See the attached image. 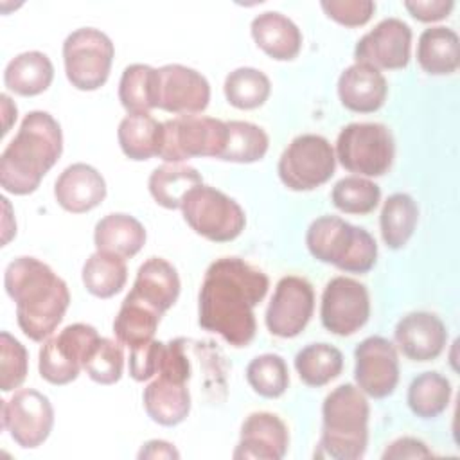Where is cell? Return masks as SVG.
Instances as JSON below:
<instances>
[{
  "label": "cell",
  "mask_w": 460,
  "mask_h": 460,
  "mask_svg": "<svg viewBox=\"0 0 460 460\" xmlns=\"http://www.w3.org/2000/svg\"><path fill=\"white\" fill-rule=\"evenodd\" d=\"M268 288V275L250 262L239 257L216 259L199 288L198 323L234 347H246L257 332L253 309Z\"/></svg>",
  "instance_id": "obj_1"
},
{
  "label": "cell",
  "mask_w": 460,
  "mask_h": 460,
  "mask_svg": "<svg viewBox=\"0 0 460 460\" xmlns=\"http://www.w3.org/2000/svg\"><path fill=\"white\" fill-rule=\"evenodd\" d=\"M4 288L16 304L22 332L32 341L50 338L70 305L66 282L36 257L11 261L4 273Z\"/></svg>",
  "instance_id": "obj_2"
},
{
  "label": "cell",
  "mask_w": 460,
  "mask_h": 460,
  "mask_svg": "<svg viewBox=\"0 0 460 460\" xmlns=\"http://www.w3.org/2000/svg\"><path fill=\"white\" fill-rule=\"evenodd\" d=\"M61 153L63 133L59 122L49 111H29L16 137L0 156L2 189L14 196L34 192Z\"/></svg>",
  "instance_id": "obj_3"
},
{
  "label": "cell",
  "mask_w": 460,
  "mask_h": 460,
  "mask_svg": "<svg viewBox=\"0 0 460 460\" xmlns=\"http://www.w3.org/2000/svg\"><path fill=\"white\" fill-rule=\"evenodd\" d=\"M368 401L358 386L350 383L336 386L323 399V426L314 456L334 460L361 458L368 444Z\"/></svg>",
  "instance_id": "obj_4"
},
{
  "label": "cell",
  "mask_w": 460,
  "mask_h": 460,
  "mask_svg": "<svg viewBox=\"0 0 460 460\" xmlns=\"http://www.w3.org/2000/svg\"><path fill=\"white\" fill-rule=\"evenodd\" d=\"M309 253L347 273H367L377 261V243L361 226L338 216L316 217L305 234Z\"/></svg>",
  "instance_id": "obj_5"
},
{
  "label": "cell",
  "mask_w": 460,
  "mask_h": 460,
  "mask_svg": "<svg viewBox=\"0 0 460 460\" xmlns=\"http://www.w3.org/2000/svg\"><path fill=\"white\" fill-rule=\"evenodd\" d=\"M185 223L212 243H228L241 235L246 216L241 205L210 185H196L181 201Z\"/></svg>",
  "instance_id": "obj_6"
},
{
  "label": "cell",
  "mask_w": 460,
  "mask_h": 460,
  "mask_svg": "<svg viewBox=\"0 0 460 460\" xmlns=\"http://www.w3.org/2000/svg\"><path fill=\"white\" fill-rule=\"evenodd\" d=\"M226 144V122L205 115H178L162 122L158 158L183 164L189 158H219Z\"/></svg>",
  "instance_id": "obj_7"
},
{
  "label": "cell",
  "mask_w": 460,
  "mask_h": 460,
  "mask_svg": "<svg viewBox=\"0 0 460 460\" xmlns=\"http://www.w3.org/2000/svg\"><path fill=\"white\" fill-rule=\"evenodd\" d=\"M336 160L358 176H383L395 155L390 129L379 122L347 124L336 138Z\"/></svg>",
  "instance_id": "obj_8"
},
{
  "label": "cell",
  "mask_w": 460,
  "mask_h": 460,
  "mask_svg": "<svg viewBox=\"0 0 460 460\" xmlns=\"http://www.w3.org/2000/svg\"><path fill=\"white\" fill-rule=\"evenodd\" d=\"M115 47L108 34L95 27L70 32L63 43L66 79L83 92L99 90L110 77Z\"/></svg>",
  "instance_id": "obj_9"
},
{
  "label": "cell",
  "mask_w": 460,
  "mask_h": 460,
  "mask_svg": "<svg viewBox=\"0 0 460 460\" xmlns=\"http://www.w3.org/2000/svg\"><path fill=\"white\" fill-rule=\"evenodd\" d=\"M336 167L331 142L314 133L295 137L279 158V178L291 190H313L327 183Z\"/></svg>",
  "instance_id": "obj_10"
},
{
  "label": "cell",
  "mask_w": 460,
  "mask_h": 460,
  "mask_svg": "<svg viewBox=\"0 0 460 460\" xmlns=\"http://www.w3.org/2000/svg\"><path fill=\"white\" fill-rule=\"evenodd\" d=\"M97 340L99 332L88 323L66 325L41 345L38 359L40 376L50 385L72 383L83 370V363Z\"/></svg>",
  "instance_id": "obj_11"
},
{
  "label": "cell",
  "mask_w": 460,
  "mask_h": 460,
  "mask_svg": "<svg viewBox=\"0 0 460 460\" xmlns=\"http://www.w3.org/2000/svg\"><path fill=\"white\" fill-rule=\"evenodd\" d=\"M2 426L23 449L41 446L54 426V408L47 395L34 388H22L2 401Z\"/></svg>",
  "instance_id": "obj_12"
},
{
  "label": "cell",
  "mask_w": 460,
  "mask_h": 460,
  "mask_svg": "<svg viewBox=\"0 0 460 460\" xmlns=\"http://www.w3.org/2000/svg\"><path fill=\"white\" fill-rule=\"evenodd\" d=\"M370 316V296L367 288L350 277H334L322 293V325L336 336H350L359 331Z\"/></svg>",
  "instance_id": "obj_13"
},
{
  "label": "cell",
  "mask_w": 460,
  "mask_h": 460,
  "mask_svg": "<svg viewBox=\"0 0 460 460\" xmlns=\"http://www.w3.org/2000/svg\"><path fill=\"white\" fill-rule=\"evenodd\" d=\"M314 311V289L298 275L282 277L266 307V327L273 336L295 338L309 323Z\"/></svg>",
  "instance_id": "obj_14"
},
{
  "label": "cell",
  "mask_w": 460,
  "mask_h": 460,
  "mask_svg": "<svg viewBox=\"0 0 460 460\" xmlns=\"http://www.w3.org/2000/svg\"><path fill=\"white\" fill-rule=\"evenodd\" d=\"M354 379L358 388L374 399L394 394L399 383V356L383 336L365 338L354 350Z\"/></svg>",
  "instance_id": "obj_15"
},
{
  "label": "cell",
  "mask_w": 460,
  "mask_h": 460,
  "mask_svg": "<svg viewBox=\"0 0 460 460\" xmlns=\"http://www.w3.org/2000/svg\"><path fill=\"white\" fill-rule=\"evenodd\" d=\"M156 108L178 115H196L208 106L210 84L198 70L171 63L156 68Z\"/></svg>",
  "instance_id": "obj_16"
},
{
  "label": "cell",
  "mask_w": 460,
  "mask_h": 460,
  "mask_svg": "<svg viewBox=\"0 0 460 460\" xmlns=\"http://www.w3.org/2000/svg\"><path fill=\"white\" fill-rule=\"evenodd\" d=\"M411 29L401 18H385L354 47L356 63L377 70H401L410 63Z\"/></svg>",
  "instance_id": "obj_17"
},
{
  "label": "cell",
  "mask_w": 460,
  "mask_h": 460,
  "mask_svg": "<svg viewBox=\"0 0 460 460\" xmlns=\"http://www.w3.org/2000/svg\"><path fill=\"white\" fill-rule=\"evenodd\" d=\"M289 433L284 420L270 411L250 413L241 426L239 444L234 449V458L280 460L286 456Z\"/></svg>",
  "instance_id": "obj_18"
},
{
  "label": "cell",
  "mask_w": 460,
  "mask_h": 460,
  "mask_svg": "<svg viewBox=\"0 0 460 460\" xmlns=\"http://www.w3.org/2000/svg\"><path fill=\"white\" fill-rule=\"evenodd\" d=\"M397 349L411 361H431L438 358L447 341L444 322L428 311L402 316L394 331Z\"/></svg>",
  "instance_id": "obj_19"
},
{
  "label": "cell",
  "mask_w": 460,
  "mask_h": 460,
  "mask_svg": "<svg viewBox=\"0 0 460 460\" xmlns=\"http://www.w3.org/2000/svg\"><path fill=\"white\" fill-rule=\"evenodd\" d=\"M54 198L66 212L83 214L104 201L106 181L95 167L77 162L68 165L58 176L54 183Z\"/></svg>",
  "instance_id": "obj_20"
},
{
  "label": "cell",
  "mask_w": 460,
  "mask_h": 460,
  "mask_svg": "<svg viewBox=\"0 0 460 460\" xmlns=\"http://www.w3.org/2000/svg\"><path fill=\"white\" fill-rule=\"evenodd\" d=\"M388 93L385 75L365 63H354L347 66L338 77V97L340 102L356 113L377 111Z\"/></svg>",
  "instance_id": "obj_21"
},
{
  "label": "cell",
  "mask_w": 460,
  "mask_h": 460,
  "mask_svg": "<svg viewBox=\"0 0 460 460\" xmlns=\"http://www.w3.org/2000/svg\"><path fill=\"white\" fill-rule=\"evenodd\" d=\"M250 32L257 47L271 59L291 61L300 54L302 32L296 23L282 13H261L252 20Z\"/></svg>",
  "instance_id": "obj_22"
},
{
  "label": "cell",
  "mask_w": 460,
  "mask_h": 460,
  "mask_svg": "<svg viewBox=\"0 0 460 460\" xmlns=\"http://www.w3.org/2000/svg\"><path fill=\"white\" fill-rule=\"evenodd\" d=\"M144 408L153 422L160 426H176L190 411V392L185 381L158 374L144 388Z\"/></svg>",
  "instance_id": "obj_23"
},
{
  "label": "cell",
  "mask_w": 460,
  "mask_h": 460,
  "mask_svg": "<svg viewBox=\"0 0 460 460\" xmlns=\"http://www.w3.org/2000/svg\"><path fill=\"white\" fill-rule=\"evenodd\" d=\"M129 293L151 304L160 313H165L174 305L180 295L178 271L169 261L149 257L140 264Z\"/></svg>",
  "instance_id": "obj_24"
},
{
  "label": "cell",
  "mask_w": 460,
  "mask_h": 460,
  "mask_svg": "<svg viewBox=\"0 0 460 460\" xmlns=\"http://www.w3.org/2000/svg\"><path fill=\"white\" fill-rule=\"evenodd\" d=\"M93 243L97 252L111 253L120 259L135 257L146 244L144 225L122 212L108 214L97 221L93 230Z\"/></svg>",
  "instance_id": "obj_25"
},
{
  "label": "cell",
  "mask_w": 460,
  "mask_h": 460,
  "mask_svg": "<svg viewBox=\"0 0 460 460\" xmlns=\"http://www.w3.org/2000/svg\"><path fill=\"white\" fill-rule=\"evenodd\" d=\"M54 79L50 58L40 50H27L14 56L4 70V84L9 92L22 97L43 93Z\"/></svg>",
  "instance_id": "obj_26"
},
{
  "label": "cell",
  "mask_w": 460,
  "mask_h": 460,
  "mask_svg": "<svg viewBox=\"0 0 460 460\" xmlns=\"http://www.w3.org/2000/svg\"><path fill=\"white\" fill-rule=\"evenodd\" d=\"M417 61L429 75L453 74L460 65V40L449 27L424 29L417 41Z\"/></svg>",
  "instance_id": "obj_27"
},
{
  "label": "cell",
  "mask_w": 460,
  "mask_h": 460,
  "mask_svg": "<svg viewBox=\"0 0 460 460\" xmlns=\"http://www.w3.org/2000/svg\"><path fill=\"white\" fill-rule=\"evenodd\" d=\"M162 314L151 304L128 293L113 320V334L128 349L140 347L153 340Z\"/></svg>",
  "instance_id": "obj_28"
},
{
  "label": "cell",
  "mask_w": 460,
  "mask_h": 460,
  "mask_svg": "<svg viewBox=\"0 0 460 460\" xmlns=\"http://www.w3.org/2000/svg\"><path fill=\"white\" fill-rule=\"evenodd\" d=\"M122 153L129 160H149L158 156L162 140V122L149 113H128L117 129Z\"/></svg>",
  "instance_id": "obj_29"
},
{
  "label": "cell",
  "mask_w": 460,
  "mask_h": 460,
  "mask_svg": "<svg viewBox=\"0 0 460 460\" xmlns=\"http://www.w3.org/2000/svg\"><path fill=\"white\" fill-rule=\"evenodd\" d=\"M201 183H203V178L194 167L187 164H167V162L156 167L147 180V187L153 199L160 207L169 210L180 208L187 192Z\"/></svg>",
  "instance_id": "obj_30"
},
{
  "label": "cell",
  "mask_w": 460,
  "mask_h": 460,
  "mask_svg": "<svg viewBox=\"0 0 460 460\" xmlns=\"http://www.w3.org/2000/svg\"><path fill=\"white\" fill-rule=\"evenodd\" d=\"M419 221L417 203L410 194L395 192L386 198L379 216L381 237L392 250L402 248L415 232Z\"/></svg>",
  "instance_id": "obj_31"
},
{
  "label": "cell",
  "mask_w": 460,
  "mask_h": 460,
  "mask_svg": "<svg viewBox=\"0 0 460 460\" xmlns=\"http://www.w3.org/2000/svg\"><path fill=\"white\" fill-rule=\"evenodd\" d=\"M81 279L88 293L97 298H110L126 286L128 266L126 261L117 255L95 252L83 264Z\"/></svg>",
  "instance_id": "obj_32"
},
{
  "label": "cell",
  "mask_w": 460,
  "mask_h": 460,
  "mask_svg": "<svg viewBox=\"0 0 460 460\" xmlns=\"http://www.w3.org/2000/svg\"><path fill=\"white\" fill-rule=\"evenodd\" d=\"M295 368L302 383L320 388L341 374L343 354L329 343H311L295 356Z\"/></svg>",
  "instance_id": "obj_33"
},
{
  "label": "cell",
  "mask_w": 460,
  "mask_h": 460,
  "mask_svg": "<svg viewBox=\"0 0 460 460\" xmlns=\"http://www.w3.org/2000/svg\"><path fill=\"white\" fill-rule=\"evenodd\" d=\"M156 68L133 63L120 75L119 101L128 113H149L156 108Z\"/></svg>",
  "instance_id": "obj_34"
},
{
  "label": "cell",
  "mask_w": 460,
  "mask_h": 460,
  "mask_svg": "<svg viewBox=\"0 0 460 460\" xmlns=\"http://www.w3.org/2000/svg\"><path fill=\"white\" fill-rule=\"evenodd\" d=\"M451 383L438 372H422L408 388V406L420 419L438 417L449 404Z\"/></svg>",
  "instance_id": "obj_35"
},
{
  "label": "cell",
  "mask_w": 460,
  "mask_h": 460,
  "mask_svg": "<svg viewBox=\"0 0 460 460\" xmlns=\"http://www.w3.org/2000/svg\"><path fill=\"white\" fill-rule=\"evenodd\" d=\"M223 92L234 108L255 110L268 101L271 83L264 72L252 66H239L226 75Z\"/></svg>",
  "instance_id": "obj_36"
},
{
  "label": "cell",
  "mask_w": 460,
  "mask_h": 460,
  "mask_svg": "<svg viewBox=\"0 0 460 460\" xmlns=\"http://www.w3.org/2000/svg\"><path fill=\"white\" fill-rule=\"evenodd\" d=\"M270 146V138L262 128L246 120L226 122V144L219 156L225 162L252 164L262 160Z\"/></svg>",
  "instance_id": "obj_37"
},
{
  "label": "cell",
  "mask_w": 460,
  "mask_h": 460,
  "mask_svg": "<svg viewBox=\"0 0 460 460\" xmlns=\"http://www.w3.org/2000/svg\"><path fill=\"white\" fill-rule=\"evenodd\" d=\"M332 205L345 214H370L381 201V189L365 176H345L331 190Z\"/></svg>",
  "instance_id": "obj_38"
},
{
  "label": "cell",
  "mask_w": 460,
  "mask_h": 460,
  "mask_svg": "<svg viewBox=\"0 0 460 460\" xmlns=\"http://www.w3.org/2000/svg\"><path fill=\"white\" fill-rule=\"evenodd\" d=\"M246 381L261 397L277 399L289 386L288 365L279 354H261L248 363Z\"/></svg>",
  "instance_id": "obj_39"
},
{
  "label": "cell",
  "mask_w": 460,
  "mask_h": 460,
  "mask_svg": "<svg viewBox=\"0 0 460 460\" xmlns=\"http://www.w3.org/2000/svg\"><path fill=\"white\" fill-rule=\"evenodd\" d=\"M83 370L92 381L99 385L117 383L122 377L124 370L122 343L99 336L83 363Z\"/></svg>",
  "instance_id": "obj_40"
},
{
  "label": "cell",
  "mask_w": 460,
  "mask_h": 460,
  "mask_svg": "<svg viewBox=\"0 0 460 460\" xmlns=\"http://www.w3.org/2000/svg\"><path fill=\"white\" fill-rule=\"evenodd\" d=\"M29 372L27 349L7 331L0 332V390L13 392Z\"/></svg>",
  "instance_id": "obj_41"
},
{
  "label": "cell",
  "mask_w": 460,
  "mask_h": 460,
  "mask_svg": "<svg viewBox=\"0 0 460 460\" xmlns=\"http://www.w3.org/2000/svg\"><path fill=\"white\" fill-rule=\"evenodd\" d=\"M320 7L331 20L345 27L365 25L376 11L372 0H323Z\"/></svg>",
  "instance_id": "obj_42"
},
{
  "label": "cell",
  "mask_w": 460,
  "mask_h": 460,
  "mask_svg": "<svg viewBox=\"0 0 460 460\" xmlns=\"http://www.w3.org/2000/svg\"><path fill=\"white\" fill-rule=\"evenodd\" d=\"M164 341L151 340L140 347L129 349V376L135 381H149L155 377L162 365Z\"/></svg>",
  "instance_id": "obj_43"
},
{
  "label": "cell",
  "mask_w": 460,
  "mask_h": 460,
  "mask_svg": "<svg viewBox=\"0 0 460 460\" xmlns=\"http://www.w3.org/2000/svg\"><path fill=\"white\" fill-rule=\"evenodd\" d=\"M406 11L419 22L429 23L449 16L455 7L453 0H406Z\"/></svg>",
  "instance_id": "obj_44"
},
{
  "label": "cell",
  "mask_w": 460,
  "mask_h": 460,
  "mask_svg": "<svg viewBox=\"0 0 460 460\" xmlns=\"http://www.w3.org/2000/svg\"><path fill=\"white\" fill-rule=\"evenodd\" d=\"M422 456H431V451L428 449V446L415 438V437H401L397 440H394L383 453V460H401V458H422Z\"/></svg>",
  "instance_id": "obj_45"
},
{
  "label": "cell",
  "mask_w": 460,
  "mask_h": 460,
  "mask_svg": "<svg viewBox=\"0 0 460 460\" xmlns=\"http://www.w3.org/2000/svg\"><path fill=\"white\" fill-rule=\"evenodd\" d=\"M138 458H180L176 447L165 440H149L138 451Z\"/></svg>",
  "instance_id": "obj_46"
},
{
  "label": "cell",
  "mask_w": 460,
  "mask_h": 460,
  "mask_svg": "<svg viewBox=\"0 0 460 460\" xmlns=\"http://www.w3.org/2000/svg\"><path fill=\"white\" fill-rule=\"evenodd\" d=\"M0 104H2V119H4L2 135H5L11 129L13 122L16 120V104L11 101V97L7 93L0 95Z\"/></svg>",
  "instance_id": "obj_47"
},
{
  "label": "cell",
  "mask_w": 460,
  "mask_h": 460,
  "mask_svg": "<svg viewBox=\"0 0 460 460\" xmlns=\"http://www.w3.org/2000/svg\"><path fill=\"white\" fill-rule=\"evenodd\" d=\"M2 205H4V210H5V219H4V237H2V244H7L9 239L16 234L13 228H7V217L11 216L9 210H11V205H9V199L7 198H2Z\"/></svg>",
  "instance_id": "obj_48"
}]
</instances>
